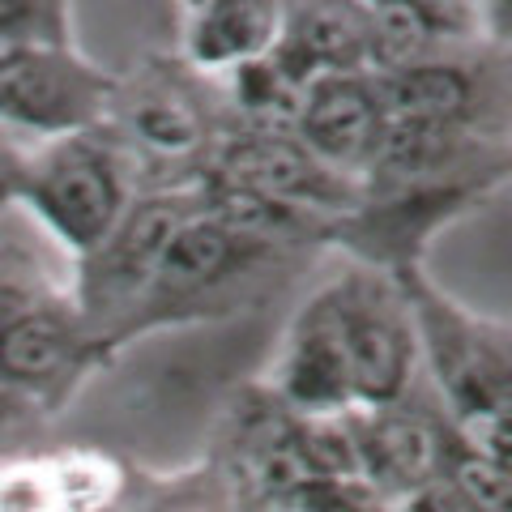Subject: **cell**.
<instances>
[{
	"mask_svg": "<svg viewBox=\"0 0 512 512\" xmlns=\"http://www.w3.org/2000/svg\"><path fill=\"white\" fill-rule=\"evenodd\" d=\"M410 316L431 355V367H436L444 402L453 410L457 436L491 457L508 461L512 367H508L504 333L487 329L483 320L466 316L436 291H427V286L410 291Z\"/></svg>",
	"mask_w": 512,
	"mask_h": 512,
	"instance_id": "1",
	"label": "cell"
},
{
	"mask_svg": "<svg viewBox=\"0 0 512 512\" xmlns=\"http://www.w3.org/2000/svg\"><path fill=\"white\" fill-rule=\"evenodd\" d=\"M18 197H26L30 210L43 218V227L77 256L103 244V235L116 227L124 205L133 201L120 154L103 137H94V128L56 137L22 171Z\"/></svg>",
	"mask_w": 512,
	"mask_h": 512,
	"instance_id": "2",
	"label": "cell"
},
{
	"mask_svg": "<svg viewBox=\"0 0 512 512\" xmlns=\"http://www.w3.org/2000/svg\"><path fill=\"white\" fill-rule=\"evenodd\" d=\"M116 86L56 43H9L0 47V124L26 133L64 137L103 120Z\"/></svg>",
	"mask_w": 512,
	"mask_h": 512,
	"instance_id": "3",
	"label": "cell"
},
{
	"mask_svg": "<svg viewBox=\"0 0 512 512\" xmlns=\"http://www.w3.org/2000/svg\"><path fill=\"white\" fill-rule=\"evenodd\" d=\"M325 303L342 342L355 410L393 406L406 389L414 359L410 308L393 291H384L376 278L333 282L325 286Z\"/></svg>",
	"mask_w": 512,
	"mask_h": 512,
	"instance_id": "4",
	"label": "cell"
},
{
	"mask_svg": "<svg viewBox=\"0 0 512 512\" xmlns=\"http://www.w3.org/2000/svg\"><path fill=\"white\" fill-rule=\"evenodd\" d=\"M184 197H141L128 201L124 214L116 218V227L103 235V244H94L82 265V308L94 312H116L128 308L133 299L150 291V282L158 274V261L171 244L175 227L188 218Z\"/></svg>",
	"mask_w": 512,
	"mask_h": 512,
	"instance_id": "5",
	"label": "cell"
},
{
	"mask_svg": "<svg viewBox=\"0 0 512 512\" xmlns=\"http://www.w3.org/2000/svg\"><path fill=\"white\" fill-rule=\"evenodd\" d=\"M218 184L252 192L291 214L342 210L350 201L338 167L316 158L295 133H261V128L227 141L218 158Z\"/></svg>",
	"mask_w": 512,
	"mask_h": 512,
	"instance_id": "6",
	"label": "cell"
},
{
	"mask_svg": "<svg viewBox=\"0 0 512 512\" xmlns=\"http://www.w3.org/2000/svg\"><path fill=\"white\" fill-rule=\"evenodd\" d=\"M380 128L384 116L372 90V73H325L303 90L295 137L329 167L346 171L355 163H372Z\"/></svg>",
	"mask_w": 512,
	"mask_h": 512,
	"instance_id": "7",
	"label": "cell"
},
{
	"mask_svg": "<svg viewBox=\"0 0 512 512\" xmlns=\"http://www.w3.org/2000/svg\"><path fill=\"white\" fill-rule=\"evenodd\" d=\"M274 52L303 82H316L325 73H367L372 39L363 0H295L282 18Z\"/></svg>",
	"mask_w": 512,
	"mask_h": 512,
	"instance_id": "8",
	"label": "cell"
},
{
	"mask_svg": "<svg viewBox=\"0 0 512 512\" xmlns=\"http://www.w3.org/2000/svg\"><path fill=\"white\" fill-rule=\"evenodd\" d=\"M350 427H355L359 474L380 495L384 491L410 495L440 474V453H444L440 431L427 427L419 414L397 410V402L350 410Z\"/></svg>",
	"mask_w": 512,
	"mask_h": 512,
	"instance_id": "9",
	"label": "cell"
},
{
	"mask_svg": "<svg viewBox=\"0 0 512 512\" xmlns=\"http://www.w3.org/2000/svg\"><path fill=\"white\" fill-rule=\"evenodd\" d=\"M278 389L286 397V406L299 410V414L355 410L342 342H338V329H333L325 291H320L312 303H303L291 338H286L282 363H278Z\"/></svg>",
	"mask_w": 512,
	"mask_h": 512,
	"instance_id": "10",
	"label": "cell"
},
{
	"mask_svg": "<svg viewBox=\"0 0 512 512\" xmlns=\"http://www.w3.org/2000/svg\"><path fill=\"white\" fill-rule=\"evenodd\" d=\"M256 248H261V239L239 235L235 227H227L222 218L205 214V210H192L180 227H175L150 291L175 295V299L201 295V291H210V286L227 282Z\"/></svg>",
	"mask_w": 512,
	"mask_h": 512,
	"instance_id": "11",
	"label": "cell"
},
{
	"mask_svg": "<svg viewBox=\"0 0 512 512\" xmlns=\"http://www.w3.org/2000/svg\"><path fill=\"white\" fill-rule=\"evenodd\" d=\"M282 18L286 0H197L188 26V60L197 69L231 73L278 43Z\"/></svg>",
	"mask_w": 512,
	"mask_h": 512,
	"instance_id": "12",
	"label": "cell"
},
{
	"mask_svg": "<svg viewBox=\"0 0 512 512\" xmlns=\"http://www.w3.org/2000/svg\"><path fill=\"white\" fill-rule=\"evenodd\" d=\"M380 116L389 124H436L457 128L474 107V82L457 64L414 60L402 69L372 73Z\"/></svg>",
	"mask_w": 512,
	"mask_h": 512,
	"instance_id": "13",
	"label": "cell"
},
{
	"mask_svg": "<svg viewBox=\"0 0 512 512\" xmlns=\"http://www.w3.org/2000/svg\"><path fill=\"white\" fill-rule=\"evenodd\" d=\"M77 355V329L73 320L30 303L18 312V320L0 333V384L5 389H39L69 372Z\"/></svg>",
	"mask_w": 512,
	"mask_h": 512,
	"instance_id": "14",
	"label": "cell"
},
{
	"mask_svg": "<svg viewBox=\"0 0 512 512\" xmlns=\"http://www.w3.org/2000/svg\"><path fill=\"white\" fill-rule=\"evenodd\" d=\"M124 120H128L133 141H141L146 150H158V154H188L205 137L201 111L171 82H154L146 90H137V99L124 107Z\"/></svg>",
	"mask_w": 512,
	"mask_h": 512,
	"instance_id": "15",
	"label": "cell"
},
{
	"mask_svg": "<svg viewBox=\"0 0 512 512\" xmlns=\"http://www.w3.org/2000/svg\"><path fill=\"white\" fill-rule=\"evenodd\" d=\"M436 478H444L474 512H508V461L466 444L461 436L444 444Z\"/></svg>",
	"mask_w": 512,
	"mask_h": 512,
	"instance_id": "16",
	"label": "cell"
},
{
	"mask_svg": "<svg viewBox=\"0 0 512 512\" xmlns=\"http://www.w3.org/2000/svg\"><path fill=\"white\" fill-rule=\"evenodd\" d=\"M52 478L60 495V512H107L120 491V474L103 453L77 448L52 457Z\"/></svg>",
	"mask_w": 512,
	"mask_h": 512,
	"instance_id": "17",
	"label": "cell"
},
{
	"mask_svg": "<svg viewBox=\"0 0 512 512\" xmlns=\"http://www.w3.org/2000/svg\"><path fill=\"white\" fill-rule=\"evenodd\" d=\"M0 512H60L52 461H5L0 466Z\"/></svg>",
	"mask_w": 512,
	"mask_h": 512,
	"instance_id": "18",
	"label": "cell"
},
{
	"mask_svg": "<svg viewBox=\"0 0 512 512\" xmlns=\"http://www.w3.org/2000/svg\"><path fill=\"white\" fill-rule=\"evenodd\" d=\"M39 26V0H0V47L9 43H43L30 30Z\"/></svg>",
	"mask_w": 512,
	"mask_h": 512,
	"instance_id": "19",
	"label": "cell"
},
{
	"mask_svg": "<svg viewBox=\"0 0 512 512\" xmlns=\"http://www.w3.org/2000/svg\"><path fill=\"white\" fill-rule=\"evenodd\" d=\"M22 171H26V167H18L5 150H0V205H5L9 197H18V192H22Z\"/></svg>",
	"mask_w": 512,
	"mask_h": 512,
	"instance_id": "20",
	"label": "cell"
},
{
	"mask_svg": "<svg viewBox=\"0 0 512 512\" xmlns=\"http://www.w3.org/2000/svg\"><path fill=\"white\" fill-rule=\"evenodd\" d=\"M22 308H30V299L22 291H13V286H0V333H5L13 320H18Z\"/></svg>",
	"mask_w": 512,
	"mask_h": 512,
	"instance_id": "21",
	"label": "cell"
},
{
	"mask_svg": "<svg viewBox=\"0 0 512 512\" xmlns=\"http://www.w3.org/2000/svg\"><path fill=\"white\" fill-rule=\"evenodd\" d=\"M414 5H423L427 13H431V18H444V9H453V5H461V0H414Z\"/></svg>",
	"mask_w": 512,
	"mask_h": 512,
	"instance_id": "22",
	"label": "cell"
},
{
	"mask_svg": "<svg viewBox=\"0 0 512 512\" xmlns=\"http://www.w3.org/2000/svg\"><path fill=\"white\" fill-rule=\"evenodd\" d=\"M0 419H5V384H0Z\"/></svg>",
	"mask_w": 512,
	"mask_h": 512,
	"instance_id": "23",
	"label": "cell"
}]
</instances>
